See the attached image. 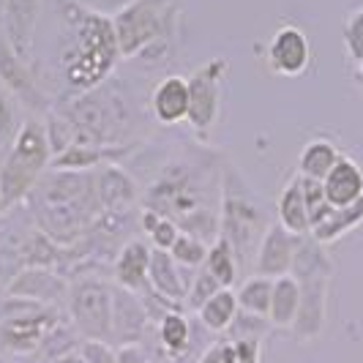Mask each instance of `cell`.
<instances>
[{"instance_id":"obj_34","label":"cell","mask_w":363,"mask_h":363,"mask_svg":"<svg viewBox=\"0 0 363 363\" xmlns=\"http://www.w3.org/2000/svg\"><path fill=\"white\" fill-rule=\"evenodd\" d=\"M218 290H224V287H221L216 279H213L211 273L202 268V271L197 273V279H194V284L189 287L186 301H189V306H191V309H200L202 303H205V301H211Z\"/></svg>"},{"instance_id":"obj_22","label":"cell","mask_w":363,"mask_h":363,"mask_svg":"<svg viewBox=\"0 0 363 363\" xmlns=\"http://www.w3.org/2000/svg\"><path fill=\"white\" fill-rule=\"evenodd\" d=\"M279 224L290 233V235H309V208L303 200V189H301V175H295L279 197Z\"/></svg>"},{"instance_id":"obj_33","label":"cell","mask_w":363,"mask_h":363,"mask_svg":"<svg viewBox=\"0 0 363 363\" xmlns=\"http://www.w3.org/2000/svg\"><path fill=\"white\" fill-rule=\"evenodd\" d=\"M17 104L14 96L0 85V150H9V145L17 137Z\"/></svg>"},{"instance_id":"obj_14","label":"cell","mask_w":363,"mask_h":363,"mask_svg":"<svg viewBox=\"0 0 363 363\" xmlns=\"http://www.w3.org/2000/svg\"><path fill=\"white\" fill-rule=\"evenodd\" d=\"M150 109L156 121L164 126H175L189 118V79L186 77H164L162 82L153 88L150 96Z\"/></svg>"},{"instance_id":"obj_10","label":"cell","mask_w":363,"mask_h":363,"mask_svg":"<svg viewBox=\"0 0 363 363\" xmlns=\"http://www.w3.org/2000/svg\"><path fill=\"white\" fill-rule=\"evenodd\" d=\"M301 281V309L295 320V336L298 339H314L325 325V301H328V273L303 276Z\"/></svg>"},{"instance_id":"obj_26","label":"cell","mask_w":363,"mask_h":363,"mask_svg":"<svg viewBox=\"0 0 363 363\" xmlns=\"http://www.w3.org/2000/svg\"><path fill=\"white\" fill-rule=\"evenodd\" d=\"M205 271L216 279L224 290H230L238 279V265H235V249L227 238L218 235V240L208 249V257H205Z\"/></svg>"},{"instance_id":"obj_32","label":"cell","mask_w":363,"mask_h":363,"mask_svg":"<svg viewBox=\"0 0 363 363\" xmlns=\"http://www.w3.org/2000/svg\"><path fill=\"white\" fill-rule=\"evenodd\" d=\"M301 189H303V200H306V208H309V224L314 227L333 205L328 202L323 181H314V178H303L301 175Z\"/></svg>"},{"instance_id":"obj_35","label":"cell","mask_w":363,"mask_h":363,"mask_svg":"<svg viewBox=\"0 0 363 363\" xmlns=\"http://www.w3.org/2000/svg\"><path fill=\"white\" fill-rule=\"evenodd\" d=\"M345 44L352 60L363 63V11H355L345 25Z\"/></svg>"},{"instance_id":"obj_40","label":"cell","mask_w":363,"mask_h":363,"mask_svg":"<svg viewBox=\"0 0 363 363\" xmlns=\"http://www.w3.org/2000/svg\"><path fill=\"white\" fill-rule=\"evenodd\" d=\"M3 11H6V0H0V22H3Z\"/></svg>"},{"instance_id":"obj_36","label":"cell","mask_w":363,"mask_h":363,"mask_svg":"<svg viewBox=\"0 0 363 363\" xmlns=\"http://www.w3.org/2000/svg\"><path fill=\"white\" fill-rule=\"evenodd\" d=\"M79 355L85 363H118V350H112L107 342L99 339H82Z\"/></svg>"},{"instance_id":"obj_42","label":"cell","mask_w":363,"mask_h":363,"mask_svg":"<svg viewBox=\"0 0 363 363\" xmlns=\"http://www.w3.org/2000/svg\"><path fill=\"white\" fill-rule=\"evenodd\" d=\"M358 74H361V82H363V63H358Z\"/></svg>"},{"instance_id":"obj_20","label":"cell","mask_w":363,"mask_h":363,"mask_svg":"<svg viewBox=\"0 0 363 363\" xmlns=\"http://www.w3.org/2000/svg\"><path fill=\"white\" fill-rule=\"evenodd\" d=\"M358 224H363V197L347 208H330L325 216L311 227L309 235L317 243L328 246V243H336L339 238H345L347 233H352Z\"/></svg>"},{"instance_id":"obj_13","label":"cell","mask_w":363,"mask_h":363,"mask_svg":"<svg viewBox=\"0 0 363 363\" xmlns=\"http://www.w3.org/2000/svg\"><path fill=\"white\" fill-rule=\"evenodd\" d=\"M147 325V309L137 292H128L123 287L112 290V336L123 345H134Z\"/></svg>"},{"instance_id":"obj_3","label":"cell","mask_w":363,"mask_h":363,"mask_svg":"<svg viewBox=\"0 0 363 363\" xmlns=\"http://www.w3.org/2000/svg\"><path fill=\"white\" fill-rule=\"evenodd\" d=\"M50 162H52V150L47 140V128L36 118H28L0 162V194L6 208L17 205L36 189L44 172L50 169Z\"/></svg>"},{"instance_id":"obj_24","label":"cell","mask_w":363,"mask_h":363,"mask_svg":"<svg viewBox=\"0 0 363 363\" xmlns=\"http://www.w3.org/2000/svg\"><path fill=\"white\" fill-rule=\"evenodd\" d=\"M339 159H342V153L330 140H311L303 145L301 156H298V175L325 181V175L336 167Z\"/></svg>"},{"instance_id":"obj_38","label":"cell","mask_w":363,"mask_h":363,"mask_svg":"<svg viewBox=\"0 0 363 363\" xmlns=\"http://www.w3.org/2000/svg\"><path fill=\"white\" fill-rule=\"evenodd\" d=\"M118 363H147V358L137 345H123L118 350Z\"/></svg>"},{"instance_id":"obj_37","label":"cell","mask_w":363,"mask_h":363,"mask_svg":"<svg viewBox=\"0 0 363 363\" xmlns=\"http://www.w3.org/2000/svg\"><path fill=\"white\" fill-rule=\"evenodd\" d=\"M131 0H85V6L99 11V14H107V17H115L121 9H126Z\"/></svg>"},{"instance_id":"obj_43","label":"cell","mask_w":363,"mask_h":363,"mask_svg":"<svg viewBox=\"0 0 363 363\" xmlns=\"http://www.w3.org/2000/svg\"><path fill=\"white\" fill-rule=\"evenodd\" d=\"M0 363H9V361H6V358H0Z\"/></svg>"},{"instance_id":"obj_15","label":"cell","mask_w":363,"mask_h":363,"mask_svg":"<svg viewBox=\"0 0 363 363\" xmlns=\"http://www.w3.org/2000/svg\"><path fill=\"white\" fill-rule=\"evenodd\" d=\"M96 197H99V205L104 213H123L128 211L134 200H137V189L123 169L112 167V164H104L99 167L96 172Z\"/></svg>"},{"instance_id":"obj_31","label":"cell","mask_w":363,"mask_h":363,"mask_svg":"<svg viewBox=\"0 0 363 363\" xmlns=\"http://www.w3.org/2000/svg\"><path fill=\"white\" fill-rule=\"evenodd\" d=\"M169 255L183 268H202L205 265V257H208V246H205V240H200V238L181 233V235L175 238Z\"/></svg>"},{"instance_id":"obj_17","label":"cell","mask_w":363,"mask_h":363,"mask_svg":"<svg viewBox=\"0 0 363 363\" xmlns=\"http://www.w3.org/2000/svg\"><path fill=\"white\" fill-rule=\"evenodd\" d=\"M325 197L333 208H347L363 197V169L352 159L342 156L323 181Z\"/></svg>"},{"instance_id":"obj_2","label":"cell","mask_w":363,"mask_h":363,"mask_svg":"<svg viewBox=\"0 0 363 363\" xmlns=\"http://www.w3.org/2000/svg\"><path fill=\"white\" fill-rule=\"evenodd\" d=\"M33 208L38 227L52 240H77L85 235V230L101 211L96 197V175L55 169L33 189Z\"/></svg>"},{"instance_id":"obj_30","label":"cell","mask_w":363,"mask_h":363,"mask_svg":"<svg viewBox=\"0 0 363 363\" xmlns=\"http://www.w3.org/2000/svg\"><path fill=\"white\" fill-rule=\"evenodd\" d=\"M159 339H162V345L167 347L172 355L183 352V350L189 347V339H191V325H189V320L183 317L181 311H167L162 317V325H159Z\"/></svg>"},{"instance_id":"obj_16","label":"cell","mask_w":363,"mask_h":363,"mask_svg":"<svg viewBox=\"0 0 363 363\" xmlns=\"http://www.w3.org/2000/svg\"><path fill=\"white\" fill-rule=\"evenodd\" d=\"M131 153V145H72L63 153L52 156L50 169H66V172H93L107 162Z\"/></svg>"},{"instance_id":"obj_41","label":"cell","mask_w":363,"mask_h":363,"mask_svg":"<svg viewBox=\"0 0 363 363\" xmlns=\"http://www.w3.org/2000/svg\"><path fill=\"white\" fill-rule=\"evenodd\" d=\"M6 211V202H3V194H0V213Z\"/></svg>"},{"instance_id":"obj_11","label":"cell","mask_w":363,"mask_h":363,"mask_svg":"<svg viewBox=\"0 0 363 363\" xmlns=\"http://www.w3.org/2000/svg\"><path fill=\"white\" fill-rule=\"evenodd\" d=\"M292 257H295V235H290L281 224H271L257 249V276L279 279L292 271Z\"/></svg>"},{"instance_id":"obj_21","label":"cell","mask_w":363,"mask_h":363,"mask_svg":"<svg viewBox=\"0 0 363 363\" xmlns=\"http://www.w3.org/2000/svg\"><path fill=\"white\" fill-rule=\"evenodd\" d=\"M298 309H301V281L292 273L273 279L268 320L276 328H292L298 320Z\"/></svg>"},{"instance_id":"obj_18","label":"cell","mask_w":363,"mask_h":363,"mask_svg":"<svg viewBox=\"0 0 363 363\" xmlns=\"http://www.w3.org/2000/svg\"><path fill=\"white\" fill-rule=\"evenodd\" d=\"M150 249L143 240H128L115 257V281L128 292H143L150 284Z\"/></svg>"},{"instance_id":"obj_23","label":"cell","mask_w":363,"mask_h":363,"mask_svg":"<svg viewBox=\"0 0 363 363\" xmlns=\"http://www.w3.org/2000/svg\"><path fill=\"white\" fill-rule=\"evenodd\" d=\"M9 292L11 295H25L33 303H38V301L41 303H52L60 295H66V284L60 279L50 276L47 271H41V268H28L11 281Z\"/></svg>"},{"instance_id":"obj_25","label":"cell","mask_w":363,"mask_h":363,"mask_svg":"<svg viewBox=\"0 0 363 363\" xmlns=\"http://www.w3.org/2000/svg\"><path fill=\"white\" fill-rule=\"evenodd\" d=\"M197 314L208 330H227L238 317V295L233 290H218L211 301L202 303Z\"/></svg>"},{"instance_id":"obj_9","label":"cell","mask_w":363,"mask_h":363,"mask_svg":"<svg viewBox=\"0 0 363 363\" xmlns=\"http://www.w3.org/2000/svg\"><path fill=\"white\" fill-rule=\"evenodd\" d=\"M38 17H41V0H6V11L0 22L3 38L25 60H30V52H33Z\"/></svg>"},{"instance_id":"obj_12","label":"cell","mask_w":363,"mask_h":363,"mask_svg":"<svg viewBox=\"0 0 363 363\" xmlns=\"http://www.w3.org/2000/svg\"><path fill=\"white\" fill-rule=\"evenodd\" d=\"M50 328H52V317L47 311H25L0 323V342L14 352H33L41 347Z\"/></svg>"},{"instance_id":"obj_8","label":"cell","mask_w":363,"mask_h":363,"mask_svg":"<svg viewBox=\"0 0 363 363\" xmlns=\"http://www.w3.org/2000/svg\"><path fill=\"white\" fill-rule=\"evenodd\" d=\"M0 82H3V88L11 93L14 99H19L25 107L47 109L44 93H41V88L36 85L28 60L19 57V55L11 50V44L3 36H0Z\"/></svg>"},{"instance_id":"obj_28","label":"cell","mask_w":363,"mask_h":363,"mask_svg":"<svg viewBox=\"0 0 363 363\" xmlns=\"http://www.w3.org/2000/svg\"><path fill=\"white\" fill-rule=\"evenodd\" d=\"M200 363H259V342L257 339H233L211 347Z\"/></svg>"},{"instance_id":"obj_1","label":"cell","mask_w":363,"mask_h":363,"mask_svg":"<svg viewBox=\"0 0 363 363\" xmlns=\"http://www.w3.org/2000/svg\"><path fill=\"white\" fill-rule=\"evenodd\" d=\"M66 22L72 28V38L63 50V79L72 96L96 91L109 74L115 72L121 50L112 28V17L99 14L93 9L69 6Z\"/></svg>"},{"instance_id":"obj_4","label":"cell","mask_w":363,"mask_h":363,"mask_svg":"<svg viewBox=\"0 0 363 363\" xmlns=\"http://www.w3.org/2000/svg\"><path fill=\"white\" fill-rule=\"evenodd\" d=\"M178 17V0H131L112 17L121 57H140L167 44Z\"/></svg>"},{"instance_id":"obj_5","label":"cell","mask_w":363,"mask_h":363,"mask_svg":"<svg viewBox=\"0 0 363 363\" xmlns=\"http://www.w3.org/2000/svg\"><path fill=\"white\" fill-rule=\"evenodd\" d=\"M69 314L82 339L112 336V287L99 279H79L69 290Z\"/></svg>"},{"instance_id":"obj_39","label":"cell","mask_w":363,"mask_h":363,"mask_svg":"<svg viewBox=\"0 0 363 363\" xmlns=\"http://www.w3.org/2000/svg\"><path fill=\"white\" fill-rule=\"evenodd\" d=\"M57 363H85V361H82V355L77 352V355H66V358H57Z\"/></svg>"},{"instance_id":"obj_7","label":"cell","mask_w":363,"mask_h":363,"mask_svg":"<svg viewBox=\"0 0 363 363\" xmlns=\"http://www.w3.org/2000/svg\"><path fill=\"white\" fill-rule=\"evenodd\" d=\"M268 66L273 74L281 77H298L309 69L311 60V47L309 36L295 28V25H284L273 33L271 44H268Z\"/></svg>"},{"instance_id":"obj_27","label":"cell","mask_w":363,"mask_h":363,"mask_svg":"<svg viewBox=\"0 0 363 363\" xmlns=\"http://www.w3.org/2000/svg\"><path fill=\"white\" fill-rule=\"evenodd\" d=\"M271 292H273V279H268V276H252V279H246L240 284V290H238V309L268 320Z\"/></svg>"},{"instance_id":"obj_19","label":"cell","mask_w":363,"mask_h":363,"mask_svg":"<svg viewBox=\"0 0 363 363\" xmlns=\"http://www.w3.org/2000/svg\"><path fill=\"white\" fill-rule=\"evenodd\" d=\"M147 279H150V287L159 292L162 298L172 301V303H181V301H186V295H189V281L181 276V268L172 259V255L164 252V249H150V271H147Z\"/></svg>"},{"instance_id":"obj_29","label":"cell","mask_w":363,"mask_h":363,"mask_svg":"<svg viewBox=\"0 0 363 363\" xmlns=\"http://www.w3.org/2000/svg\"><path fill=\"white\" fill-rule=\"evenodd\" d=\"M143 227H145V233L153 240V249H164V252H169L175 238L181 235V227L175 224V218L164 216L153 208H147L143 213Z\"/></svg>"},{"instance_id":"obj_6","label":"cell","mask_w":363,"mask_h":363,"mask_svg":"<svg viewBox=\"0 0 363 363\" xmlns=\"http://www.w3.org/2000/svg\"><path fill=\"white\" fill-rule=\"evenodd\" d=\"M227 74V57H213L200 66L189 79V123L194 131L205 134L218 118V85Z\"/></svg>"}]
</instances>
